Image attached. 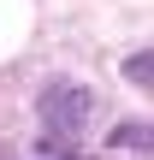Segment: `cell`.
<instances>
[]
</instances>
